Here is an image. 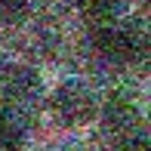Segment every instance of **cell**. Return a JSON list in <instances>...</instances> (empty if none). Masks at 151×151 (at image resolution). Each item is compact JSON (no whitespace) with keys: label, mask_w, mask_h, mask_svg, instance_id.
<instances>
[{"label":"cell","mask_w":151,"mask_h":151,"mask_svg":"<svg viewBox=\"0 0 151 151\" xmlns=\"http://www.w3.org/2000/svg\"><path fill=\"white\" fill-rule=\"evenodd\" d=\"M99 96L93 93L90 83L77 77L62 80L56 90L50 93V114L59 127L65 129H83L99 117Z\"/></svg>","instance_id":"1"},{"label":"cell","mask_w":151,"mask_h":151,"mask_svg":"<svg viewBox=\"0 0 151 151\" xmlns=\"http://www.w3.org/2000/svg\"><path fill=\"white\" fill-rule=\"evenodd\" d=\"M90 46L93 52L108 65H133L145 56V37L142 31L129 28L120 22H108V25H96L90 31Z\"/></svg>","instance_id":"2"},{"label":"cell","mask_w":151,"mask_h":151,"mask_svg":"<svg viewBox=\"0 0 151 151\" xmlns=\"http://www.w3.org/2000/svg\"><path fill=\"white\" fill-rule=\"evenodd\" d=\"M99 114L111 129L123 136L136 133V127H139V105H136V96H129L127 90H114L105 99V105H99Z\"/></svg>","instance_id":"3"},{"label":"cell","mask_w":151,"mask_h":151,"mask_svg":"<svg viewBox=\"0 0 151 151\" xmlns=\"http://www.w3.org/2000/svg\"><path fill=\"white\" fill-rule=\"evenodd\" d=\"M0 90L6 93V99H12L16 105H31L40 96V74L28 65H12L3 68V80Z\"/></svg>","instance_id":"4"},{"label":"cell","mask_w":151,"mask_h":151,"mask_svg":"<svg viewBox=\"0 0 151 151\" xmlns=\"http://www.w3.org/2000/svg\"><path fill=\"white\" fill-rule=\"evenodd\" d=\"M74 6H77V12L96 28V25L117 22L123 0H74Z\"/></svg>","instance_id":"5"},{"label":"cell","mask_w":151,"mask_h":151,"mask_svg":"<svg viewBox=\"0 0 151 151\" xmlns=\"http://www.w3.org/2000/svg\"><path fill=\"white\" fill-rule=\"evenodd\" d=\"M34 12V0H0V28L25 25Z\"/></svg>","instance_id":"6"},{"label":"cell","mask_w":151,"mask_h":151,"mask_svg":"<svg viewBox=\"0 0 151 151\" xmlns=\"http://www.w3.org/2000/svg\"><path fill=\"white\" fill-rule=\"evenodd\" d=\"M25 148V133L9 114L0 111V151H22Z\"/></svg>","instance_id":"7"},{"label":"cell","mask_w":151,"mask_h":151,"mask_svg":"<svg viewBox=\"0 0 151 151\" xmlns=\"http://www.w3.org/2000/svg\"><path fill=\"white\" fill-rule=\"evenodd\" d=\"M114 151H151V148H148V139H145V136L129 133V136H120V139H117Z\"/></svg>","instance_id":"8"},{"label":"cell","mask_w":151,"mask_h":151,"mask_svg":"<svg viewBox=\"0 0 151 151\" xmlns=\"http://www.w3.org/2000/svg\"><path fill=\"white\" fill-rule=\"evenodd\" d=\"M0 80H3V65H0Z\"/></svg>","instance_id":"9"}]
</instances>
